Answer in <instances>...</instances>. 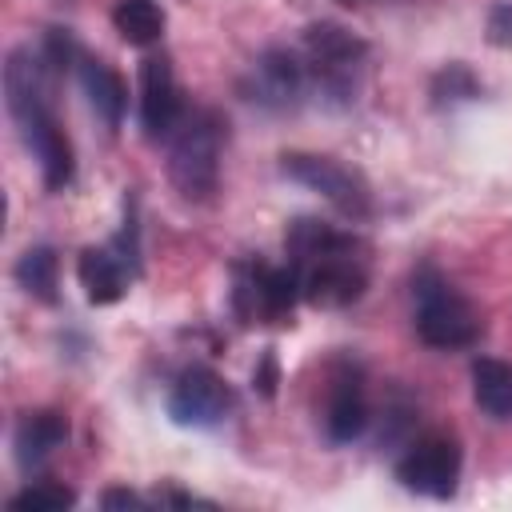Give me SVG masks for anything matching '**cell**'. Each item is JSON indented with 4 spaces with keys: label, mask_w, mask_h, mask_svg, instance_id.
I'll list each match as a JSON object with an SVG mask.
<instances>
[{
    "label": "cell",
    "mask_w": 512,
    "mask_h": 512,
    "mask_svg": "<svg viewBox=\"0 0 512 512\" xmlns=\"http://www.w3.org/2000/svg\"><path fill=\"white\" fill-rule=\"evenodd\" d=\"M56 76L60 72L44 60L40 44L36 48L20 44L4 56V104H8V116L24 148L40 164V180L48 192H64L76 176V156H72L68 132L60 128V116L52 104Z\"/></svg>",
    "instance_id": "obj_1"
},
{
    "label": "cell",
    "mask_w": 512,
    "mask_h": 512,
    "mask_svg": "<svg viewBox=\"0 0 512 512\" xmlns=\"http://www.w3.org/2000/svg\"><path fill=\"white\" fill-rule=\"evenodd\" d=\"M76 280L88 296V304H116L128 288V268L120 264V256L104 244V248H84L76 260Z\"/></svg>",
    "instance_id": "obj_15"
},
{
    "label": "cell",
    "mask_w": 512,
    "mask_h": 512,
    "mask_svg": "<svg viewBox=\"0 0 512 512\" xmlns=\"http://www.w3.org/2000/svg\"><path fill=\"white\" fill-rule=\"evenodd\" d=\"M280 176H288L292 184L324 196L336 212H344L348 220H368L372 216V184L364 180L360 168L336 160V156H320V152H284L280 156Z\"/></svg>",
    "instance_id": "obj_6"
},
{
    "label": "cell",
    "mask_w": 512,
    "mask_h": 512,
    "mask_svg": "<svg viewBox=\"0 0 512 512\" xmlns=\"http://www.w3.org/2000/svg\"><path fill=\"white\" fill-rule=\"evenodd\" d=\"M76 76H80V88L88 96V108L96 112L104 132L116 136L120 124H124V108H128V88H124L120 72L100 56H80L76 60Z\"/></svg>",
    "instance_id": "obj_13"
},
{
    "label": "cell",
    "mask_w": 512,
    "mask_h": 512,
    "mask_svg": "<svg viewBox=\"0 0 512 512\" xmlns=\"http://www.w3.org/2000/svg\"><path fill=\"white\" fill-rule=\"evenodd\" d=\"M12 276H16V284L32 300H40V304H56L60 300V260H56V248H48V244L24 248L16 268H12Z\"/></svg>",
    "instance_id": "obj_16"
},
{
    "label": "cell",
    "mask_w": 512,
    "mask_h": 512,
    "mask_svg": "<svg viewBox=\"0 0 512 512\" xmlns=\"http://www.w3.org/2000/svg\"><path fill=\"white\" fill-rule=\"evenodd\" d=\"M232 404H236V396H232L228 380L220 372L204 368V364L184 368L172 380L168 400H164L168 420L180 424V428H216L232 412Z\"/></svg>",
    "instance_id": "obj_10"
},
{
    "label": "cell",
    "mask_w": 512,
    "mask_h": 512,
    "mask_svg": "<svg viewBox=\"0 0 512 512\" xmlns=\"http://www.w3.org/2000/svg\"><path fill=\"white\" fill-rule=\"evenodd\" d=\"M108 248L120 256V264L128 268L132 280L144 272V264H140V216H136V196L132 192L124 196V220H120V232L108 240Z\"/></svg>",
    "instance_id": "obj_21"
},
{
    "label": "cell",
    "mask_w": 512,
    "mask_h": 512,
    "mask_svg": "<svg viewBox=\"0 0 512 512\" xmlns=\"http://www.w3.org/2000/svg\"><path fill=\"white\" fill-rule=\"evenodd\" d=\"M112 28L124 44L148 48L164 36V8L156 0H116L112 4Z\"/></svg>",
    "instance_id": "obj_18"
},
{
    "label": "cell",
    "mask_w": 512,
    "mask_h": 512,
    "mask_svg": "<svg viewBox=\"0 0 512 512\" xmlns=\"http://www.w3.org/2000/svg\"><path fill=\"white\" fill-rule=\"evenodd\" d=\"M368 428V396H364V376L356 364H340L332 372L328 388V408H324V432L332 444H352Z\"/></svg>",
    "instance_id": "obj_12"
},
{
    "label": "cell",
    "mask_w": 512,
    "mask_h": 512,
    "mask_svg": "<svg viewBox=\"0 0 512 512\" xmlns=\"http://www.w3.org/2000/svg\"><path fill=\"white\" fill-rule=\"evenodd\" d=\"M224 136H228V124L216 108L184 112V120L168 136V180L184 200H192V204L212 200V192L220 184Z\"/></svg>",
    "instance_id": "obj_4"
},
{
    "label": "cell",
    "mask_w": 512,
    "mask_h": 512,
    "mask_svg": "<svg viewBox=\"0 0 512 512\" xmlns=\"http://www.w3.org/2000/svg\"><path fill=\"white\" fill-rule=\"evenodd\" d=\"M460 468H464L460 440L452 432L436 428V432H424L408 444V452L396 460V480L416 496L448 500V496H456Z\"/></svg>",
    "instance_id": "obj_8"
},
{
    "label": "cell",
    "mask_w": 512,
    "mask_h": 512,
    "mask_svg": "<svg viewBox=\"0 0 512 512\" xmlns=\"http://www.w3.org/2000/svg\"><path fill=\"white\" fill-rule=\"evenodd\" d=\"M340 8H376V4H404V0H336Z\"/></svg>",
    "instance_id": "obj_24"
},
{
    "label": "cell",
    "mask_w": 512,
    "mask_h": 512,
    "mask_svg": "<svg viewBox=\"0 0 512 512\" xmlns=\"http://www.w3.org/2000/svg\"><path fill=\"white\" fill-rule=\"evenodd\" d=\"M480 92H484L480 76H476L468 64H460V60L444 64V68L428 80V104H432L436 112H448V108L472 104V100H480Z\"/></svg>",
    "instance_id": "obj_19"
},
{
    "label": "cell",
    "mask_w": 512,
    "mask_h": 512,
    "mask_svg": "<svg viewBox=\"0 0 512 512\" xmlns=\"http://www.w3.org/2000/svg\"><path fill=\"white\" fill-rule=\"evenodd\" d=\"M296 48H300V60L308 72L312 100L324 108H352L364 88L368 44L336 20H320L300 32Z\"/></svg>",
    "instance_id": "obj_3"
},
{
    "label": "cell",
    "mask_w": 512,
    "mask_h": 512,
    "mask_svg": "<svg viewBox=\"0 0 512 512\" xmlns=\"http://www.w3.org/2000/svg\"><path fill=\"white\" fill-rule=\"evenodd\" d=\"M244 100H252L264 112H296L312 100L308 92V72L300 60V48H268L252 64V76L244 80Z\"/></svg>",
    "instance_id": "obj_9"
},
{
    "label": "cell",
    "mask_w": 512,
    "mask_h": 512,
    "mask_svg": "<svg viewBox=\"0 0 512 512\" xmlns=\"http://www.w3.org/2000/svg\"><path fill=\"white\" fill-rule=\"evenodd\" d=\"M276 384H280V368H276V352L268 348V352L260 356V364L252 368V388L272 400V396H276Z\"/></svg>",
    "instance_id": "obj_22"
},
{
    "label": "cell",
    "mask_w": 512,
    "mask_h": 512,
    "mask_svg": "<svg viewBox=\"0 0 512 512\" xmlns=\"http://www.w3.org/2000/svg\"><path fill=\"white\" fill-rule=\"evenodd\" d=\"M100 504L104 508H144V496H136L132 488H108L100 496Z\"/></svg>",
    "instance_id": "obj_23"
},
{
    "label": "cell",
    "mask_w": 512,
    "mask_h": 512,
    "mask_svg": "<svg viewBox=\"0 0 512 512\" xmlns=\"http://www.w3.org/2000/svg\"><path fill=\"white\" fill-rule=\"evenodd\" d=\"M300 300L296 268H272L260 260L232 264V312L240 324H284Z\"/></svg>",
    "instance_id": "obj_7"
},
{
    "label": "cell",
    "mask_w": 512,
    "mask_h": 512,
    "mask_svg": "<svg viewBox=\"0 0 512 512\" xmlns=\"http://www.w3.org/2000/svg\"><path fill=\"white\" fill-rule=\"evenodd\" d=\"M64 440H68V420H64V412H56V408L24 412V416L16 420V432H12L16 464H20L24 472L40 468Z\"/></svg>",
    "instance_id": "obj_14"
},
{
    "label": "cell",
    "mask_w": 512,
    "mask_h": 512,
    "mask_svg": "<svg viewBox=\"0 0 512 512\" xmlns=\"http://www.w3.org/2000/svg\"><path fill=\"white\" fill-rule=\"evenodd\" d=\"M184 100L176 88V72L168 64V56H144L140 64V128L152 144H168V136L176 132V124L184 120Z\"/></svg>",
    "instance_id": "obj_11"
},
{
    "label": "cell",
    "mask_w": 512,
    "mask_h": 512,
    "mask_svg": "<svg viewBox=\"0 0 512 512\" xmlns=\"http://www.w3.org/2000/svg\"><path fill=\"white\" fill-rule=\"evenodd\" d=\"M72 504H76V492L56 484V480H36V484L20 488L8 500L12 512H60V508H72Z\"/></svg>",
    "instance_id": "obj_20"
},
{
    "label": "cell",
    "mask_w": 512,
    "mask_h": 512,
    "mask_svg": "<svg viewBox=\"0 0 512 512\" xmlns=\"http://www.w3.org/2000/svg\"><path fill=\"white\" fill-rule=\"evenodd\" d=\"M288 264L300 276V296L316 308H348L368 288V244L316 216H296L284 232Z\"/></svg>",
    "instance_id": "obj_2"
},
{
    "label": "cell",
    "mask_w": 512,
    "mask_h": 512,
    "mask_svg": "<svg viewBox=\"0 0 512 512\" xmlns=\"http://www.w3.org/2000/svg\"><path fill=\"white\" fill-rule=\"evenodd\" d=\"M412 300H416V336L428 348L452 352V348H468L480 340L484 332L480 312L432 264H424L412 276Z\"/></svg>",
    "instance_id": "obj_5"
},
{
    "label": "cell",
    "mask_w": 512,
    "mask_h": 512,
    "mask_svg": "<svg viewBox=\"0 0 512 512\" xmlns=\"http://www.w3.org/2000/svg\"><path fill=\"white\" fill-rule=\"evenodd\" d=\"M472 396L488 416L512 420V364L496 356L472 360Z\"/></svg>",
    "instance_id": "obj_17"
}]
</instances>
